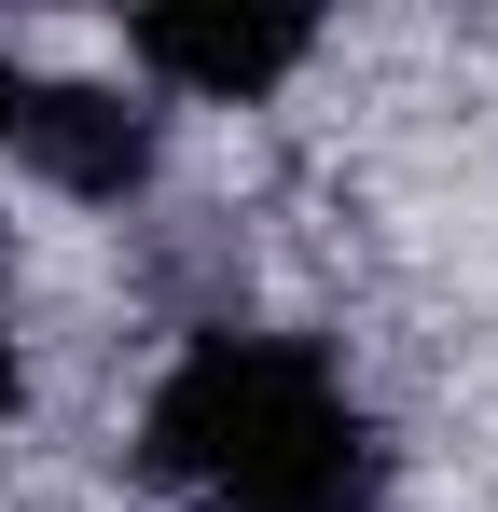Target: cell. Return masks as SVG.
Here are the masks:
<instances>
[{
  "instance_id": "1",
  "label": "cell",
  "mask_w": 498,
  "mask_h": 512,
  "mask_svg": "<svg viewBox=\"0 0 498 512\" xmlns=\"http://www.w3.org/2000/svg\"><path fill=\"white\" fill-rule=\"evenodd\" d=\"M139 471L208 512H360L374 499V416L291 333H208L166 360L153 416H139Z\"/></svg>"
},
{
  "instance_id": "2",
  "label": "cell",
  "mask_w": 498,
  "mask_h": 512,
  "mask_svg": "<svg viewBox=\"0 0 498 512\" xmlns=\"http://www.w3.org/2000/svg\"><path fill=\"white\" fill-rule=\"evenodd\" d=\"M0 153H28V167L56 180V194H83V208H125V194L166 167V125L125 84L28 70V84H0Z\"/></svg>"
},
{
  "instance_id": "3",
  "label": "cell",
  "mask_w": 498,
  "mask_h": 512,
  "mask_svg": "<svg viewBox=\"0 0 498 512\" xmlns=\"http://www.w3.org/2000/svg\"><path fill=\"white\" fill-rule=\"evenodd\" d=\"M125 56L153 84H180V97H263V84H291L319 56V28L305 14H236V0H166V14L125 28Z\"/></svg>"
},
{
  "instance_id": "4",
  "label": "cell",
  "mask_w": 498,
  "mask_h": 512,
  "mask_svg": "<svg viewBox=\"0 0 498 512\" xmlns=\"http://www.w3.org/2000/svg\"><path fill=\"white\" fill-rule=\"evenodd\" d=\"M0 416H14V360H0Z\"/></svg>"
}]
</instances>
